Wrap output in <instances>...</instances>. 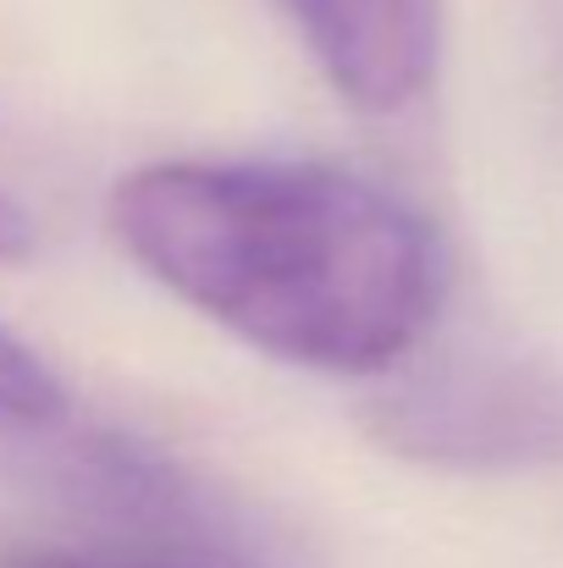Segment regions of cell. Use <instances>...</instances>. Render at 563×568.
<instances>
[{
    "label": "cell",
    "mask_w": 563,
    "mask_h": 568,
    "mask_svg": "<svg viewBox=\"0 0 563 568\" xmlns=\"http://www.w3.org/2000/svg\"><path fill=\"white\" fill-rule=\"evenodd\" d=\"M33 237H39V232H33V215L0 189V265H6V260H28V254H33Z\"/></svg>",
    "instance_id": "cell-7"
},
{
    "label": "cell",
    "mask_w": 563,
    "mask_h": 568,
    "mask_svg": "<svg viewBox=\"0 0 563 568\" xmlns=\"http://www.w3.org/2000/svg\"><path fill=\"white\" fill-rule=\"evenodd\" d=\"M72 419V392L22 337L0 326V436H56Z\"/></svg>",
    "instance_id": "cell-5"
},
{
    "label": "cell",
    "mask_w": 563,
    "mask_h": 568,
    "mask_svg": "<svg viewBox=\"0 0 563 568\" xmlns=\"http://www.w3.org/2000/svg\"><path fill=\"white\" fill-rule=\"evenodd\" d=\"M61 491L83 503L117 536H133L139 564L167 568H288L282 541L254 525L232 497L188 475L150 442L133 436H83L67 447Z\"/></svg>",
    "instance_id": "cell-2"
},
{
    "label": "cell",
    "mask_w": 563,
    "mask_h": 568,
    "mask_svg": "<svg viewBox=\"0 0 563 568\" xmlns=\"http://www.w3.org/2000/svg\"><path fill=\"white\" fill-rule=\"evenodd\" d=\"M0 568H167L117 558V552H72V547H0Z\"/></svg>",
    "instance_id": "cell-6"
},
{
    "label": "cell",
    "mask_w": 563,
    "mask_h": 568,
    "mask_svg": "<svg viewBox=\"0 0 563 568\" xmlns=\"http://www.w3.org/2000/svg\"><path fill=\"white\" fill-rule=\"evenodd\" d=\"M375 430L442 469H531L563 458V381L514 354H459L381 397Z\"/></svg>",
    "instance_id": "cell-3"
},
{
    "label": "cell",
    "mask_w": 563,
    "mask_h": 568,
    "mask_svg": "<svg viewBox=\"0 0 563 568\" xmlns=\"http://www.w3.org/2000/svg\"><path fill=\"white\" fill-rule=\"evenodd\" d=\"M111 232L167 293L249 348L386 376L448 298V254L420 210L315 161H161L111 189Z\"/></svg>",
    "instance_id": "cell-1"
},
{
    "label": "cell",
    "mask_w": 563,
    "mask_h": 568,
    "mask_svg": "<svg viewBox=\"0 0 563 568\" xmlns=\"http://www.w3.org/2000/svg\"><path fill=\"white\" fill-rule=\"evenodd\" d=\"M332 89L371 116H398L436 83L442 0H277Z\"/></svg>",
    "instance_id": "cell-4"
}]
</instances>
